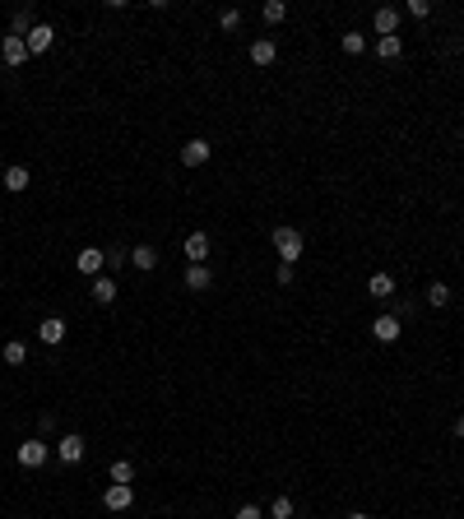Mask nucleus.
Segmentation results:
<instances>
[{
    "instance_id": "1",
    "label": "nucleus",
    "mask_w": 464,
    "mask_h": 519,
    "mask_svg": "<svg viewBox=\"0 0 464 519\" xmlns=\"http://www.w3.org/2000/svg\"><path fill=\"white\" fill-rule=\"evenodd\" d=\"M274 251L283 264H293V260H302V251H307V237L297 228H274Z\"/></svg>"
},
{
    "instance_id": "2",
    "label": "nucleus",
    "mask_w": 464,
    "mask_h": 519,
    "mask_svg": "<svg viewBox=\"0 0 464 519\" xmlns=\"http://www.w3.org/2000/svg\"><path fill=\"white\" fill-rule=\"evenodd\" d=\"M102 505H107L111 515H125V510L135 505V487H121V482H111V487L102 491Z\"/></svg>"
},
{
    "instance_id": "3",
    "label": "nucleus",
    "mask_w": 464,
    "mask_h": 519,
    "mask_svg": "<svg viewBox=\"0 0 464 519\" xmlns=\"http://www.w3.org/2000/svg\"><path fill=\"white\" fill-rule=\"evenodd\" d=\"M102 264H107V255H102L98 246H84V251L75 255V269H79L84 278H98V274H102Z\"/></svg>"
},
{
    "instance_id": "4",
    "label": "nucleus",
    "mask_w": 464,
    "mask_h": 519,
    "mask_svg": "<svg viewBox=\"0 0 464 519\" xmlns=\"http://www.w3.org/2000/svg\"><path fill=\"white\" fill-rule=\"evenodd\" d=\"M24 42H28V56H42V51L56 46V28H51V24H33V33Z\"/></svg>"
},
{
    "instance_id": "5",
    "label": "nucleus",
    "mask_w": 464,
    "mask_h": 519,
    "mask_svg": "<svg viewBox=\"0 0 464 519\" xmlns=\"http://www.w3.org/2000/svg\"><path fill=\"white\" fill-rule=\"evenodd\" d=\"M209 246H214V242H209L204 232H190L181 251H186V260H190V264H204V260H209Z\"/></svg>"
},
{
    "instance_id": "6",
    "label": "nucleus",
    "mask_w": 464,
    "mask_h": 519,
    "mask_svg": "<svg viewBox=\"0 0 464 519\" xmlns=\"http://www.w3.org/2000/svg\"><path fill=\"white\" fill-rule=\"evenodd\" d=\"M37 338H42L46 348H56V343H65V320H61V316H46V320L37 325Z\"/></svg>"
},
{
    "instance_id": "7",
    "label": "nucleus",
    "mask_w": 464,
    "mask_h": 519,
    "mask_svg": "<svg viewBox=\"0 0 464 519\" xmlns=\"http://www.w3.org/2000/svg\"><path fill=\"white\" fill-rule=\"evenodd\" d=\"M0 56H5V65H24V61H28V42L10 33V37L0 42Z\"/></svg>"
},
{
    "instance_id": "8",
    "label": "nucleus",
    "mask_w": 464,
    "mask_h": 519,
    "mask_svg": "<svg viewBox=\"0 0 464 519\" xmlns=\"http://www.w3.org/2000/svg\"><path fill=\"white\" fill-rule=\"evenodd\" d=\"M186 288H190V292H209V288H214L209 264H186Z\"/></svg>"
},
{
    "instance_id": "9",
    "label": "nucleus",
    "mask_w": 464,
    "mask_h": 519,
    "mask_svg": "<svg viewBox=\"0 0 464 519\" xmlns=\"http://www.w3.org/2000/svg\"><path fill=\"white\" fill-rule=\"evenodd\" d=\"M19 464H24V468H42L46 464V445L42 441H24L19 445Z\"/></svg>"
},
{
    "instance_id": "10",
    "label": "nucleus",
    "mask_w": 464,
    "mask_h": 519,
    "mask_svg": "<svg viewBox=\"0 0 464 519\" xmlns=\"http://www.w3.org/2000/svg\"><path fill=\"white\" fill-rule=\"evenodd\" d=\"M371 334L381 338V343H395V338H400V316H376V320H371Z\"/></svg>"
},
{
    "instance_id": "11",
    "label": "nucleus",
    "mask_w": 464,
    "mask_h": 519,
    "mask_svg": "<svg viewBox=\"0 0 464 519\" xmlns=\"http://www.w3.org/2000/svg\"><path fill=\"white\" fill-rule=\"evenodd\" d=\"M56 455H61L65 464H79V459H84V436H61V441H56Z\"/></svg>"
},
{
    "instance_id": "12",
    "label": "nucleus",
    "mask_w": 464,
    "mask_h": 519,
    "mask_svg": "<svg viewBox=\"0 0 464 519\" xmlns=\"http://www.w3.org/2000/svg\"><path fill=\"white\" fill-rule=\"evenodd\" d=\"M181 163L186 167H204V163H209V144H204V139H190L181 149Z\"/></svg>"
},
{
    "instance_id": "13",
    "label": "nucleus",
    "mask_w": 464,
    "mask_h": 519,
    "mask_svg": "<svg viewBox=\"0 0 464 519\" xmlns=\"http://www.w3.org/2000/svg\"><path fill=\"white\" fill-rule=\"evenodd\" d=\"M130 264H135L139 274H154L158 269V251L154 246H135V251H130Z\"/></svg>"
},
{
    "instance_id": "14",
    "label": "nucleus",
    "mask_w": 464,
    "mask_h": 519,
    "mask_svg": "<svg viewBox=\"0 0 464 519\" xmlns=\"http://www.w3.org/2000/svg\"><path fill=\"white\" fill-rule=\"evenodd\" d=\"M93 302H98V306H111V302H116V283H111L107 274L93 278Z\"/></svg>"
},
{
    "instance_id": "15",
    "label": "nucleus",
    "mask_w": 464,
    "mask_h": 519,
    "mask_svg": "<svg viewBox=\"0 0 464 519\" xmlns=\"http://www.w3.org/2000/svg\"><path fill=\"white\" fill-rule=\"evenodd\" d=\"M274 56H278L274 37H260V42H251V61H256V65H274Z\"/></svg>"
},
{
    "instance_id": "16",
    "label": "nucleus",
    "mask_w": 464,
    "mask_h": 519,
    "mask_svg": "<svg viewBox=\"0 0 464 519\" xmlns=\"http://www.w3.org/2000/svg\"><path fill=\"white\" fill-rule=\"evenodd\" d=\"M28 181H33L28 167H19V163H15V167H5V190H15V195H19V190H28Z\"/></svg>"
},
{
    "instance_id": "17",
    "label": "nucleus",
    "mask_w": 464,
    "mask_h": 519,
    "mask_svg": "<svg viewBox=\"0 0 464 519\" xmlns=\"http://www.w3.org/2000/svg\"><path fill=\"white\" fill-rule=\"evenodd\" d=\"M395 28H400V10H376V33L395 37Z\"/></svg>"
},
{
    "instance_id": "18",
    "label": "nucleus",
    "mask_w": 464,
    "mask_h": 519,
    "mask_svg": "<svg viewBox=\"0 0 464 519\" xmlns=\"http://www.w3.org/2000/svg\"><path fill=\"white\" fill-rule=\"evenodd\" d=\"M367 292H371V297H390V292H395V278L381 269V274H371V278H367Z\"/></svg>"
},
{
    "instance_id": "19",
    "label": "nucleus",
    "mask_w": 464,
    "mask_h": 519,
    "mask_svg": "<svg viewBox=\"0 0 464 519\" xmlns=\"http://www.w3.org/2000/svg\"><path fill=\"white\" fill-rule=\"evenodd\" d=\"M260 19H265V24H283V19H288V5H283V0H265Z\"/></svg>"
},
{
    "instance_id": "20",
    "label": "nucleus",
    "mask_w": 464,
    "mask_h": 519,
    "mask_svg": "<svg viewBox=\"0 0 464 519\" xmlns=\"http://www.w3.org/2000/svg\"><path fill=\"white\" fill-rule=\"evenodd\" d=\"M111 482L130 487V482H135V464H130V459H116V464H111Z\"/></svg>"
},
{
    "instance_id": "21",
    "label": "nucleus",
    "mask_w": 464,
    "mask_h": 519,
    "mask_svg": "<svg viewBox=\"0 0 464 519\" xmlns=\"http://www.w3.org/2000/svg\"><path fill=\"white\" fill-rule=\"evenodd\" d=\"M400 51H404L400 37H376V56H381V61H395Z\"/></svg>"
},
{
    "instance_id": "22",
    "label": "nucleus",
    "mask_w": 464,
    "mask_h": 519,
    "mask_svg": "<svg viewBox=\"0 0 464 519\" xmlns=\"http://www.w3.org/2000/svg\"><path fill=\"white\" fill-rule=\"evenodd\" d=\"M0 357H5L10 367H24V362H28V348H24V343H5V352H0Z\"/></svg>"
},
{
    "instance_id": "23",
    "label": "nucleus",
    "mask_w": 464,
    "mask_h": 519,
    "mask_svg": "<svg viewBox=\"0 0 464 519\" xmlns=\"http://www.w3.org/2000/svg\"><path fill=\"white\" fill-rule=\"evenodd\" d=\"M10 33H15V37H28V33H33V15H28V10H19V15L10 19Z\"/></svg>"
},
{
    "instance_id": "24",
    "label": "nucleus",
    "mask_w": 464,
    "mask_h": 519,
    "mask_svg": "<svg viewBox=\"0 0 464 519\" xmlns=\"http://www.w3.org/2000/svg\"><path fill=\"white\" fill-rule=\"evenodd\" d=\"M343 51H348V56L367 51V37H362V33H343Z\"/></svg>"
},
{
    "instance_id": "25",
    "label": "nucleus",
    "mask_w": 464,
    "mask_h": 519,
    "mask_svg": "<svg viewBox=\"0 0 464 519\" xmlns=\"http://www.w3.org/2000/svg\"><path fill=\"white\" fill-rule=\"evenodd\" d=\"M404 15H409V19H427V15H432V5H427V0H409V5H404Z\"/></svg>"
},
{
    "instance_id": "26",
    "label": "nucleus",
    "mask_w": 464,
    "mask_h": 519,
    "mask_svg": "<svg viewBox=\"0 0 464 519\" xmlns=\"http://www.w3.org/2000/svg\"><path fill=\"white\" fill-rule=\"evenodd\" d=\"M427 302H432V306H446V302H450V288H446V283H432V288H427Z\"/></svg>"
},
{
    "instance_id": "27",
    "label": "nucleus",
    "mask_w": 464,
    "mask_h": 519,
    "mask_svg": "<svg viewBox=\"0 0 464 519\" xmlns=\"http://www.w3.org/2000/svg\"><path fill=\"white\" fill-rule=\"evenodd\" d=\"M269 515H274V519H293V501H288V496H278V501L269 505Z\"/></svg>"
},
{
    "instance_id": "28",
    "label": "nucleus",
    "mask_w": 464,
    "mask_h": 519,
    "mask_svg": "<svg viewBox=\"0 0 464 519\" xmlns=\"http://www.w3.org/2000/svg\"><path fill=\"white\" fill-rule=\"evenodd\" d=\"M237 24H242V10H223V15H218V28H237Z\"/></svg>"
},
{
    "instance_id": "29",
    "label": "nucleus",
    "mask_w": 464,
    "mask_h": 519,
    "mask_svg": "<svg viewBox=\"0 0 464 519\" xmlns=\"http://www.w3.org/2000/svg\"><path fill=\"white\" fill-rule=\"evenodd\" d=\"M37 431H42V436H51V431H56V417H51V412H42V417H37Z\"/></svg>"
},
{
    "instance_id": "30",
    "label": "nucleus",
    "mask_w": 464,
    "mask_h": 519,
    "mask_svg": "<svg viewBox=\"0 0 464 519\" xmlns=\"http://www.w3.org/2000/svg\"><path fill=\"white\" fill-rule=\"evenodd\" d=\"M232 519H260V505H242V510H237Z\"/></svg>"
},
{
    "instance_id": "31",
    "label": "nucleus",
    "mask_w": 464,
    "mask_h": 519,
    "mask_svg": "<svg viewBox=\"0 0 464 519\" xmlns=\"http://www.w3.org/2000/svg\"><path fill=\"white\" fill-rule=\"evenodd\" d=\"M455 436H460V441H464V412H460V417H455Z\"/></svg>"
},
{
    "instance_id": "32",
    "label": "nucleus",
    "mask_w": 464,
    "mask_h": 519,
    "mask_svg": "<svg viewBox=\"0 0 464 519\" xmlns=\"http://www.w3.org/2000/svg\"><path fill=\"white\" fill-rule=\"evenodd\" d=\"M348 519H367V515H348Z\"/></svg>"
}]
</instances>
